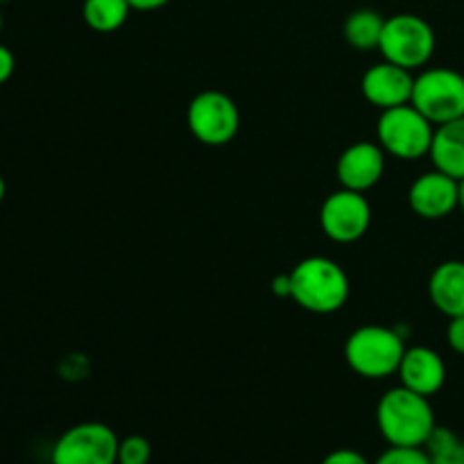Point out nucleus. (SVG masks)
I'll use <instances>...</instances> for the list:
<instances>
[{
  "label": "nucleus",
  "instance_id": "1",
  "mask_svg": "<svg viewBox=\"0 0 464 464\" xmlns=\"http://www.w3.org/2000/svg\"><path fill=\"white\" fill-rule=\"evenodd\" d=\"M376 426L390 447H424L438 421L429 397L399 385L379 399Z\"/></svg>",
  "mask_w": 464,
  "mask_h": 464
},
{
  "label": "nucleus",
  "instance_id": "2",
  "mask_svg": "<svg viewBox=\"0 0 464 464\" xmlns=\"http://www.w3.org/2000/svg\"><path fill=\"white\" fill-rule=\"evenodd\" d=\"M352 284L343 266L326 256H308L290 272V299L315 315H331L347 304Z\"/></svg>",
  "mask_w": 464,
  "mask_h": 464
},
{
  "label": "nucleus",
  "instance_id": "3",
  "mask_svg": "<svg viewBox=\"0 0 464 464\" xmlns=\"http://www.w3.org/2000/svg\"><path fill=\"white\" fill-rule=\"evenodd\" d=\"M406 343L397 329L381 324H365L352 331L344 343V358L353 374L361 379L381 381L397 374Z\"/></svg>",
  "mask_w": 464,
  "mask_h": 464
},
{
  "label": "nucleus",
  "instance_id": "4",
  "mask_svg": "<svg viewBox=\"0 0 464 464\" xmlns=\"http://www.w3.org/2000/svg\"><path fill=\"white\" fill-rule=\"evenodd\" d=\"M435 30L426 18L417 14H394L385 18L379 50L385 62L417 71L430 62L435 53Z\"/></svg>",
  "mask_w": 464,
  "mask_h": 464
},
{
  "label": "nucleus",
  "instance_id": "5",
  "mask_svg": "<svg viewBox=\"0 0 464 464\" xmlns=\"http://www.w3.org/2000/svg\"><path fill=\"white\" fill-rule=\"evenodd\" d=\"M433 134V122L412 104L385 109L376 122V136H379V145L383 148V152L392 154L401 161L429 157Z\"/></svg>",
  "mask_w": 464,
  "mask_h": 464
},
{
  "label": "nucleus",
  "instance_id": "6",
  "mask_svg": "<svg viewBox=\"0 0 464 464\" xmlns=\"http://www.w3.org/2000/svg\"><path fill=\"white\" fill-rule=\"evenodd\" d=\"M411 104L435 127L464 116V75L453 68H426L415 75Z\"/></svg>",
  "mask_w": 464,
  "mask_h": 464
},
{
  "label": "nucleus",
  "instance_id": "7",
  "mask_svg": "<svg viewBox=\"0 0 464 464\" xmlns=\"http://www.w3.org/2000/svg\"><path fill=\"white\" fill-rule=\"evenodd\" d=\"M186 122L190 134L199 143L208 148H222L229 145L240 130L238 104L222 91H202L190 100Z\"/></svg>",
  "mask_w": 464,
  "mask_h": 464
},
{
  "label": "nucleus",
  "instance_id": "8",
  "mask_svg": "<svg viewBox=\"0 0 464 464\" xmlns=\"http://www.w3.org/2000/svg\"><path fill=\"white\" fill-rule=\"evenodd\" d=\"M118 438L102 421H82L63 430L54 442L53 464H118Z\"/></svg>",
  "mask_w": 464,
  "mask_h": 464
},
{
  "label": "nucleus",
  "instance_id": "9",
  "mask_svg": "<svg viewBox=\"0 0 464 464\" xmlns=\"http://www.w3.org/2000/svg\"><path fill=\"white\" fill-rule=\"evenodd\" d=\"M372 207L365 193L340 188L324 199L320 208V227L334 243H356L370 231Z\"/></svg>",
  "mask_w": 464,
  "mask_h": 464
},
{
  "label": "nucleus",
  "instance_id": "10",
  "mask_svg": "<svg viewBox=\"0 0 464 464\" xmlns=\"http://www.w3.org/2000/svg\"><path fill=\"white\" fill-rule=\"evenodd\" d=\"M412 89H415V75L408 68L397 66L392 62L374 63L365 71L361 80V91L372 107L394 109L401 104H411Z\"/></svg>",
  "mask_w": 464,
  "mask_h": 464
},
{
  "label": "nucleus",
  "instance_id": "11",
  "mask_svg": "<svg viewBox=\"0 0 464 464\" xmlns=\"http://www.w3.org/2000/svg\"><path fill=\"white\" fill-rule=\"evenodd\" d=\"M385 172V152L379 143L372 140H358L349 145L335 163V177L340 186L358 193H367L374 188Z\"/></svg>",
  "mask_w": 464,
  "mask_h": 464
},
{
  "label": "nucleus",
  "instance_id": "12",
  "mask_svg": "<svg viewBox=\"0 0 464 464\" xmlns=\"http://www.w3.org/2000/svg\"><path fill=\"white\" fill-rule=\"evenodd\" d=\"M408 204L424 220H442L458 208V179L433 168L412 181Z\"/></svg>",
  "mask_w": 464,
  "mask_h": 464
},
{
  "label": "nucleus",
  "instance_id": "13",
  "mask_svg": "<svg viewBox=\"0 0 464 464\" xmlns=\"http://www.w3.org/2000/svg\"><path fill=\"white\" fill-rule=\"evenodd\" d=\"M403 388L412 390L424 397H435L447 383V365L444 358L430 347H406V353L401 358V365L397 370Z\"/></svg>",
  "mask_w": 464,
  "mask_h": 464
},
{
  "label": "nucleus",
  "instance_id": "14",
  "mask_svg": "<svg viewBox=\"0 0 464 464\" xmlns=\"http://www.w3.org/2000/svg\"><path fill=\"white\" fill-rule=\"evenodd\" d=\"M429 297L440 313L464 315V261H444L429 279Z\"/></svg>",
  "mask_w": 464,
  "mask_h": 464
},
{
  "label": "nucleus",
  "instance_id": "15",
  "mask_svg": "<svg viewBox=\"0 0 464 464\" xmlns=\"http://www.w3.org/2000/svg\"><path fill=\"white\" fill-rule=\"evenodd\" d=\"M435 170L460 181L464 177V116L435 127L429 152Z\"/></svg>",
  "mask_w": 464,
  "mask_h": 464
},
{
  "label": "nucleus",
  "instance_id": "16",
  "mask_svg": "<svg viewBox=\"0 0 464 464\" xmlns=\"http://www.w3.org/2000/svg\"><path fill=\"white\" fill-rule=\"evenodd\" d=\"M385 18L381 16L374 9H356L347 16L343 25L344 41L352 45L353 50H362V53H370L376 50L381 44V34H383Z\"/></svg>",
  "mask_w": 464,
  "mask_h": 464
},
{
  "label": "nucleus",
  "instance_id": "17",
  "mask_svg": "<svg viewBox=\"0 0 464 464\" xmlns=\"http://www.w3.org/2000/svg\"><path fill=\"white\" fill-rule=\"evenodd\" d=\"M131 12L134 9L130 0H84L82 3V18L98 34H111L121 30Z\"/></svg>",
  "mask_w": 464,
  "mask_h": 464
},
{
  "label": "nucleus",
  "instance_id": "18",
  "mask_svg": "<svg viewBox=\"0 0 464 464\" xmlns=\"http://www.w3.org/2000/svg\"><path fill=\"white\" fill-rule=\"evenodd\" d=\"M430 464H464V440L447 426H435L424 444Z\"/></svg>",
  "mask_w": 464,
  "mask_h": 464
},
{
  "label": "nucleus",
  "instance_id": "19",
  "mask_svg": "<svg viewBox=\"0 0 464 464\" xmlns=\"http://www.w3.org/2000/svg\"><path fill=\"white\" fill-rule=\"evenodd\" d=\"M152 444L143 435H127L118 442V464H150Z\"/></svg>",
  "mask_w": 464,
  "mask_h": 464
},
{
  "label": "nucleus",
  "instance_id": "20",
  "mask_svg": "<svg viewBox=\"0 0 464 464\" xmlns=\"http://www.w3.org/2000/svg\"><path fill=\"white\" fill-rule=\"evenodd\" d=\"M372 464H430L424 447H390Z\"/></svg>",
  "mask_w": 464,
  "mask_h": 464
},
{
  "label": "nucleus",
  "instance_id": "21",
  "mask_svg": "<svg viewBox=\"0 0 464 464\" xmlns=\"http://www.w3.org/2000/svg\"><path fill=\"white\" fill-rule=\"evenodd\" d=\"M447 343L456 353L464 356V315L451 317L447 326Z\"/></svg>",
  "mask_w": 464,
  "mask_h": 464
},
{
  "label": "nucleus",
  "instance_id": "22",
  "mask_svg": "<svg viewBox=\"0 0 464 464\" xmlns=\"http://www.w3.org/2000/svg\"><path fill=\"white\" fill-rule=\"evenodd\" d=\"M320 464H372L356 449H335Z\"/></svg>",
  "mask_w": 464,
  "mask_h": 464
},
{
  "label": "nucleus",
  "instance_id": "23",
  "mask_svg": "<svg viewBox=\"0 0 464 464\" xmlns=\"http://www.w3.org/2000/svg\"><path fill=\"white\" fill-rule=\"evenodd\" d=\"M14 71H16V57L7 45L0 44V86L12 80Z\"/></svg>",
  "mask_w": 464,
  "mask_h": 464
},
{
  "label": "nucleus",
  "instance_id": "24",
  "mask_svg": "<svg viewBox=\"0 0 464 464\" xmlns=\"http://www.w3.org/2000/svg\"><path fill=\"white\" fill-rule=\"evenodd\" d=\"M272 295L275 297H290V275H276L275 279H272V285H270Z\"/></svg>",
  "mask_w": 464,
  "mask_h": 464
},
{
  "label": "nucleus",
  "instance_id": "25",
  "mask_svg": "<svg viewBox=\"0 0 464 464\" xmlns=\"http://www.w3.org/2000/svg\"><path fill=\"white\" fill-rule=\"evenodd\" d=\"M170 0H130L134 12H157V9L166 7Z\"/></svg>",
  "mask_w": 464,
  "mask_h": 464
},
{
  "label": "nucleus",
  "instance_id": "26",
  "mask_svg": "<svg viewBox=\"0 0 464 464\" xmlns=\"http://www.w3.org/2000/svg\"><path fill=\"white\" fill-rule=\"evenodd\" d=\"M458 208H462L464 211V177L458 181Z\"/></svg>",
  "mask_w": 464,
  "mask_h": 464
},
{
  "label": "nucleus",
  "instance_id": "27",
  "mask_svg": "<svg viewBox=\"0 0 464 464\" xmlns=\"http://www.w3.org/2000/svg\"><path fill=\"white\" fill-rule=\"evenodd\" d=\"M5 195H7V184H5V177L0 175V204H3Z\"/></svg>",
  "mask_w": 464,
  "mask_h": 464
},
{
  "label": "nucleus",
  "instance_id": "28",
  "mask_svg": "<svg viewBox=\"0 0 464 464\" xmlns=\"http://www.w3.org/2000/svg\"><path fill=\"white\" fill-rule=\"evenodd\" d=\"M3 27H5V18H3V12H0V32H3Z\"/></svg>",
  "mask_w": 464,
  "mask_h": 464
},
{
  "label": "nucleus",
  "instance_id": "29",
  "mask_svg": "<svg viewBox=\"0 0 464 464\" xmlns=\"http://www.w3.org/2000/svg\"><path fill=\"white\" fill-rule=\"evenodd\" d=\"M7 3H12V0H0V5H7Z\"/></svg>",
  "mask_w": 464,
  "mask_h": 464
}]
</instances>
